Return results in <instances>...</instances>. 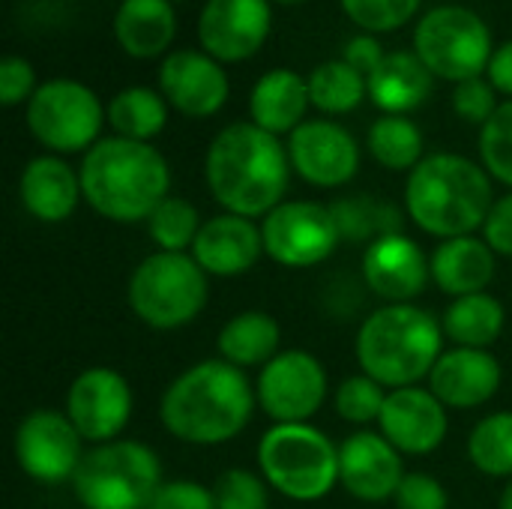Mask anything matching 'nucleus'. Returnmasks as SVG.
<instances>
[{
  "mask_svg": "<svg viewBox=\"0 0 512 509\" xmlns=\"http://www.w3.org/2000/svg\"><path fill=\"white\" fill-rule=\"evenodd\" d=\"M435 75L417 57V51H387L378 69L366 78L369 99L384 114H405L420 108L432 93Z\"/></svg>",
  "mask_w": 512,
  "mask_h": 509,
  "instance_id": "26",
  "label": "nucleus"
},
{
  "mask_svg": "<svg viewBox=\"0 0 512 509\" xmlns=\"http://www.w3.org/2000/svg\"><path fill=\"white\" fill-rule=\"evenodd\" d=\"M396 507L399 509H447L450 498L447 489L441 486V480H435L432 474H405L402 486L396 489Z\"/></svg>",
  "mask_w": 512,
  "mask_h": 509,
  "instance_id": "41",
  "label": "nucleus"
},
{
  "mask_svg": "<svg viewBox=\"0 0 512 509\" xmlns=\"http://www.w3.org/2000/svg\"><path fill=\"white\" fill-rule=\"evenodd\" d=\"M66 417L90 444L117 441L132 417L129 381L108 366L84 369L66 393Z\"/></svg>",
  "mask_w": 512,
  "mask_h": 509,
  "instance_id": "15",
  "label": "nucleus"
},
{
  "mask_svg": "<svg viewBox=\"0 0 512 509\" xmlns=\"http://www.w3.org/2000/svg\"><path fill=\"white\" fill-rule=\"evenodd\" d=\"M36 72L30 66V60L18 57V54H9L0 60V102L6 108L18 105V102H30V96L36 93Z\"/></svg>",
  "mask_w": 512,
  "mask_h": 509,
  "instance_id": "43",
  "label": "nucleus"
},
{
  "mask_svg": "<svg viewBox=\"0 0 512 509\" xmlns=\"http://www.w3.org/2000/svg\"><path fill=\"white\" fill-rule=\"evenodd\" d=\"M171 3H174V0H171Z\"/></svg>",
  "mask_w": 512,
  "mask_h": 509,
  "instance_id": "49",
  "label": "nucleus"
},
{
  "mask_svg": "<svg viewBox=\"0 0 512 509\" xmlns=\"http://www.w3.org/2000/svg\"><path fill=\"white\" fill-rule=\"evenodd\" d=\"M201 219L192 201L180 198V195H168L147 219V234L156 243V252H186L192 249L198 231H201Z\"/></svg>",
  "mask_w": 512,
  "mask_h": 509,
  "instance_id": "35",
  "label": "nucleus"
},
{
  "mask_svg": "<svg viewBox=\"0 0 512 509\" xmlns=\"http://www.w3.org/2000/svg\"><path fill=\"white\" fill-rule=\"evenodd\" d=\"M78 177L84 201L102 219L120 225L147 222L171 189V168L165 156L147 141L120 135L99 138L84 153Z\"/></svg>",
  "mask_w": 512,
  "mask_h": 509,
  "instance_id": "3",
  "label": "nucleus"
},
{
  "mask_svg": "<svg viewBox=\"0 0 512 509\" xmlns=\"http://www.w3.org/2000/svg\"><path fill=\"white\" fill-rule=\"evenodd\" d=\"M258 468L270 489L312 504L339 483V447L309 423H276L258 444Z\"/></svg>",
  "mask_w": 512,
  "mask_h": 509,
  "instance_id": "6",
  "label": "nucleus"
},
{
  "mask_svg": "<svg viewBox=\"0 0 512 509\" xmlns=\"http://www.w3.org/2000/svg\"><path fill=\"white\" fill-rule=\"evenodd\" d=\"M366 147L378 165L390 171H414L423 156V132L405 114H381L366 135Z\"/></svg>",
  "mask_w": 512,
  "mask_h": 509,
  "instance_id": "32",
  "label": "nucleus"
},
{
  "mask_svg": "<svg viewBox=\"0 0 512 509\" xmlns=\"http://www.w3.org/2000/svg\"><path fill=\"white\" fill-rule=\"evenodd\" d=\"M504 369L492 351L483 348H453L444 351L429 375V390L444 408L471 411L486 405L501 387Z\"/></svg>",
  "mask_w": 512,
  "mask_h": 509,
  "instance_id": "21",
  "label": "nucleus"
},
{
  "mask_svg": "<svg viewBox=\"0 0 512 509\" xmlns=\"http://www.w3.org/2000/svg\"><path fill=\"white\" fill-rule=\"evenodd\" d=\"M363 282L372 294L384 297L390 306L417 300L429 279L432 261L405 234H387L363 249Z\"/></svg>",
  "mask_w": 512,
  "mask_h": 509,
  "instance_id": "20",
  "label": "nucleus"
},
{
  "mask_svg": "<svg viewBox=\"0 0 512 509\" xmlns=\"http://www.w3.org/2000/svg\"><path fill=\"white\" fill-rule=\"evenodd\" d=\"M291 168L318 189H336L357 177L360 171V144L336 120L318 117L300 123L288 135Z\"/></svg>",
  "mask_w": 512,
  "mask_h": 509,
  "instance_id": "14",
  "label": "nucleus"
},
{
  "mask_svg": "<svg viewBox=\"0 0 512 509\" xmlns=\"http://www.w3.org/2000/svg\"><path fill=\"white\" fill-rule=\"evenodd\" d=\"M270 3H303V0H270Z\"/></svg>",
  "mask_w": 512,
  "mask_h": 509,
  "instance_id": "48",
  "label": "nucleus"
},
{
  "mask_svg": "<svg viewBox=\"0 0 512 509\" xmlns=\"http://www.w3.org/2000/svg\"><path fill=\"white\" fill-rule=\"evenodd\" d=\"M177 33L171 0H123L114 12V39L132 57H159Z\"/></svg>",
  "mask_w": 512,
  "mask_h": 509,
  "instance_id": "27",
  "label": "nucleus"
},
{
  "mask_svg": "<svg viewBox=\"0 0 512 509\" xmlns=\"http://www.w3.org/2000/svg\"><path fill=\"white\" fill-rule=\"evenodd\" d=\"M108 123L120 138L147 141L168 123V99L150 87H126L108 102Z\"/></svg>",
  "mask_w": 512,
  "mask_h": 509,
  "instance_id": "30",
  "label": "nucleus"
},
{
  "mask_svg": "<svg viewBox=\"0 0 512 509\" xmlns=\"http://www.w3.org/2000/svg\"><path fill=\"white\" fill-rule=\"evenodd\" d=\"M207 306V273L192 252H153L129 276V309L153 330L192 324Z\"/></svg>",
  "mask_w": 512,
  "mask_h": 509,
  "instance_id": "8",
  "label": "nucleus"
},
{
  "mask_svg": "<svg viewBox=\"0 0 512 509\" xmlns=\"http://www.w3.org/2000/svg\"><path fill=\"white\" fill-rule=\"evenodd\" d=\"M270 24V0H207L198 18V39L219 63H240L267 42Z\"/></svg>",
  "mask_w": 512,
  "mask_h": 509,
  "instance_id": "16",
  "label": "nucleus"
},
{
  "mask_svg": "<svg viewBox=\"0 0 512 509\" xmlns=\"http://www.w3.org/2000/svg\"><path fill=\"white\" fill-rule=\"evenodd\" d=\"M483 240L492 246L495 255L512 258V192L492 204L489 219L483 225Z\"/></svg>",
  "mask_w": 512,
  "mask_h": 509,
  "instance_id": "44",
  "label": "nucleus"
},
{
  "mask_svg": "<svg viewBox=\"0 0 512 509\" xmlns=\"http://www.w3.org/2000/svg\"><path fill=\"white\" fill-rule=\"evenodd\" d=\"M264 255L282 267L306 270L327 261L342 243L330 204L321 201H282L261 222Z\"/></svg>",
  "mask_w": 512,
  "mask_h": 509,
  "instance_id": "11",
  "label": "nucleus"
},
{
  "mask_svg": "<svg viewBox=\"0 0 512 509\" xmlns=\"http://www.w3.org/2000/svg\"><path fill=\"white\" fill-rule=\"evenodd\" d=\"M18 195L24 210L48 225L66 222L75 213L78 201L84 198L78 171L66 159L51 153L36 156L24 165L18 180Z\"/></svg>",
  "mask_w": 512,
  "mask_h": 509,
  "instance_id": "23",
  "label": "nucleus"
},
{
  "mask_svg": "<svg viewBox=\"0 0 512 509\" xmlns=\"http://www.w3.org/2000/svg\"><path fill=\"white\" fill-rule=\"evenodd\" d=\"M159 456L141 441H108L84 453L72 492L84 509H147L162 486Z\"/></svg>",
  "mask_w": 512,
  "mask_h": 509,
  "instance_id": "7",
  "label": "nucleus"
},
{
  "mask_svg": "<svg viewBox=\"0 0 512 509\" xmlns=\"http://www.w3.org/2000/svg\"><path fill=\"white\" fill-rule=\"evenodd\" d=\"M309 105V81L294 69L264 72L249 93L252 123L270 135H291L300 123H306Z\"/></svg>",
  "mask_w": 512,
  "mask_h": 509,
  "instance_id": "24",
  "label": "nucleus"
},
{
  "mask_svg": "<svg viewBox=\"0 0 512 509\" xmlns=\"http://www.w3.org/2000/svg\"><path fill=\"white\" fill-rule=\"evenodd\" d=\"M405 480L402 453L381 432H357L339 447V483L342 489L366 504L396 498Z\"/></svg>",
  "mask_w": 512,
  "mask_h": 509,
  "instance_id": "18",
  "label": "nucleus"
},
{
  "mask_svg": "<svg viewBox=\"0 0 512 509\" xmlns=\"http://www.w3.org/2000/svg\"><path fill=\"white\" fill-rule=\"evenodd\" d=\"M432 282L456 297L480 294L495 279V252L483 237H453L441 240L432 252Z\"/></svg>",
  "mask_w": 512,
  "mask_h": 509,
  "instance_id": "25",
  "label": "nucleus"
},
{
  "mask_svg": "<svg viewBox=\"0 0 512 509\" xmlns=\"http://www.w3.org/2000/svg\"><path fill=\"white\" fill-rule=\"evenodd\" d=\"M444 327L414 303L372 312L357 333V363L378 384L399 390L417 387L441 360Z\"/></svg>",
  "mask_w": 512,
  "mask_h": 509,
  "instance_id": "5",
  "label": "nucleus"
},
{
  "mask_svg": "<svg viewBox=\"0 0 512 509\" xmlns=\"http://www.w3.org/2000/svg\"><path fill=\"white\" fill-rule=\"evenodd\" d=\"M267 480L243 471V468H231L216 480V507L219 509H267L270 507V492H267Z\"/></svg>",
  "mask_w": 512,
  "mask_h": 509,
  "instance_id": "39",
  "label": "nucleus"
},
{
  "mask_svg": "<svg viewBox=\"0 0 512 509\" xmlns=\"http://www.w3.org/2000/svg\"><path fill=\"white\" fill-rule=\"evenodd\" d=\"M147 509H219L213 489L195 480H171L162 483Z\"/></svg>",
  "mask_w": 512,
  "mask_h": 509,
  "instance_id": "42",
  "label": "nucleus"
},
{
  "mask_svg": "<svg viewBox=\"0 0 512 509\" xmlns=\"http://www.w3.org/2000/svg\"><path fill=\"white\" fill-rule=\"evenodd\" d=\"M501 509H512V480L504 486V495H501Z\"/></svg>",
  "mask_w": 512,
  "mask_h": 509,
  "instance_id": "47",
  "label": "nucleus"
},
{
  "mask_svg": "<svg viewBox=\"0 0 512 509\" xmlns=\"http://www.w3.org/2000/svg\"><path fill=\"white\" fill-rule=\"evenodd\" d=\"M387 393L390 390L384 384H378L375 378H369L366 372L351 375L336 387V414L345 423H357V426L375 423V420H381Z\"/></svg>",
  "mask_w": 512,
  "mask_h": 509,
  "instance_id": "36",
  "label": "nucleus"
},
{
  "mask_svg": "<svg viewBox=\"0 0 512 509\" xmlns=\"http://www.w3.org/2000/svg\"><path fill=\"white\" fill-rule=\"evenodd\" d=\"M468 459L486 477L512 480V411L483 417L468 438Z\"/></svg>",
  "mask_w": 512,
  "mask_h": 509,
  "instance_id": "34",
  "label": "nucleus"
},
{
  "mask_svg": "<svg viewBox=\"0 0 512 509\" xmlns=\"http://www.w3.org/2000/svg\"><path fill=\"white\" fill-rule=\"evenodd\" d=\"M378 426L399 453L426 456L444 444L450 420L429 387H399L387 393Z\"/></svg>",
  "mask_w": 512,
  "mask_h": 509,
  "instance_id": "19",
  "label": "nucleus"
},
{
  "mask_svg": "<svg viewBox=\"0 0 512 509\" xmlns=\"http://www.w3.org/2000/svg\"><path fill=\"white\" fill-rule=\"evenodd\" d=\"M387 57V51H384V45L375 39V33H360V36H354V39H348V45H345V54H342V60L345 63H351L357 72H363L366 78L378 69V63Z\"/></svg>",
  "mask_w": 512,
  "mask_h": 509,
  "instance_id": "45",
  "label": "nucleus"
},
{
  "mask_svg": "<svg viewBox=\"0 0 512 509\" xmlns=\"http://www.w3.org/2000/svg\"><path fill=\"white\" fill-rule=\"evenodd\" d=\"M291 171L288 147L279 135L264 132L252 120L225 126L204 156L210 195L225 213L246 219L267 216L285 201Z\"/></svg>",
  "mask_w": 512,
  "mask_h": 509,
  "instance_id": "1",
  "label": "nucleus"
},
{
  "mask_svg": "<svg viewBox=\"0 0 512 509\" xmlns=\"http://www.w3.org/2000/svg\"><path fill=\"white\" fill-rule=\"evenodd\" d=\"M423 0H342L345 15L363 33H390L405 27Z\"/></svg>",
  "mask_w": 512,
  "mask_h": 509,
  "instance_id": "38",
  "label": "nucleus"
},
{
  "mask_svg": "<svg viewBox=\"0 0 512 509\" xmlns=\"http://www.w3.org/2000/svg\"><path fill=\"white\" fill-rule=\"evenodd\" d=\"M342 240L348 243H375L387 234H402V213L375 195H348L330 204Z\"/></svg>",
  "mask_w": 512,
  "mask_h": 509,
  "instance_id": "31",
  "label": "nucleus"
},
{
  "mask_svg": "<svg viewBox=\"0 0 512 509\" xmlns=\"http://www.w3.org/2000/svg\"><path fill=\"white\" fill-rule=\"evenodd\" d=\"M480 156L489 177L512 189V99L501 102L495 117L480 129Z\"/></svg>",
  "mask_w": 512,
  "mask_h": 509,
  "instance_id": "37",
  "label": "nucleus"
},
{
  "mask_svg": "<svg viewBox=\"0 0 512 509\" xmlns=\"http://www.w3.org/2000/svg\"><path fill=\"white\" fill-rule=\"evenodd\" d=\"M255 402L258 396L243 369L225 360H201L171 381L159 417L177 441L219 447L249 426Z\"/></svg>",
  "mask_w": 512,
  "mask_h": 509,
  "instance_id": "2",
  "label": "nucleus"
},
{
  "mask_svg": "<svg viewBox=\"0 0 512 509\" xmlns=\"http://www.w3.org/2000/svg\"><path fill=\"white\" fill-rule=\"evenodd\" d=\"M504 324H507V309L489 291L456 297L441 321L444 336L453 339L456 348H483V351H489L501 339Z\"/></svg>",
  "mask_w": 512,
  "mask_h": 509,
  "instance_id": "29",
  "label": "nucleus"
},
{
  "mask_svg": "<svg viewBox=\"0 0 512 509\" xmlns=\"http://www.w3.org/2000/svg\"><path fill=\"white\" fill-rule=\"evenodd\" d=\"M486 72H489V81H492V87H495L498 93L512 96V39L510 42H504V45L492 54Z\"/></svg>",
  "mask_w": 512,
  "mask_h": 509,
  "instance_id": "46",
  "label": "nucleus"
},
{
  "mask_svg": "<svg viewBox=\"0 0 512 509\" xmlns=\"http://www.w3.org/2000/svg\"><path fill=\"white\" fill-rule=\"evenodd\" d=\"M492 204V177L468 156L432 153L408 174V216L432 237H471L486 225Z\"/></svg>",
  "mask_w": 512,
  "mask_h": 509,
  "instance_id": "4",
  "label": "nucleus"
},
{
  "mask_svg": "<svg viewBox=\"0 0 512 509\" xmlns=\"http://www.w3.org/2000/svg\"><path fill=\"white\" fill-rule=\"evenodd\" d=\"M498 108H501L498 90L483 75L480 78H468V81L456 84V90H453V111L462 120H468V123L486 126L495 117Z\"/></svg>",
  "mask_w": 512,
  "mask_h": 509,
  "instance_id": "40",
  "label": "nucleus"
},
{
  "mask_svg": "<svg viewBox=\"0 0 512 509\" xmlns=\"http://www.w3.org/2000/svg\"><path fill=\"white\" fill-rule=\"evenodd\" d=\"M255 396L273 423H306L327 399V372L309 351H279L261 369Z\"/></svg>",
  "mask_w": 512,
  "mask_h": 509,
  "instance_id": "13",
  "label": "nucleus"
},
{
  "mask_svg": "<svg viewBox=\"0 0 512 509\" xmlns=\"http://www.w3.org/2000/svg\"><path fill=\"white\" fill-rule=\"evenodd\" d=\"M279 339L282 330L273 315L249 309L225 321L219 330V354L225 363L237 369H252V366H267L279 354Z\"/></svg>",
  "mask_w": 512,
  "mask_h": 509,
  "instance_id": "28",
  "label": "nucleus"
},
{
  "mask_svg": "<svg viewBox=\"0 0 512 509\" xmlns=\"http://www.w3.org/2000/svg\"><path fill=\"white\" fill-rule=\"evenodd\" d=\"M228 75L207 51H171L159 63V93L186 117H213L228 102Z\"/></svg>",
  "mask_w": 512,
  "mask_h": 509,
  "instance_id": "17",
  "label": "nucleus"
},
{
  "mask_svg": "<svg viewBox=\"0 0 512 509\" xmlns=\"http://www.w3.org/2000/svg\"><path fill=\"white\" fill-rule=\"evenodd\" d=\"M264 255L261 225L246 216L219 213L207 219L192 243V258L207 276L231 279L249 273Z\"/></svg>",
  "mask_w": 512,
  "mask_h": 509,
  "instance_id": "22",
  "label": "nucleus"
},
{
  "mask_svg": "<svg viewBox=\"0 0 512 509\" xmlns=\"http://www.w3.org/2000/svg\"><path fill=\"white\" fill-rule=\"evenodd\" d=\"M105 120L99 96L75 78H51L27 102V129L51 153H87Z\"/></svg>",
  "mask_w": 512,
  "mask_h": 509,
  "instance_id": "10",
  "label": "nucleus"
},
{
  "mask_svg": "<svg viewBox=\"0 0 512 509\" xmlns=\"http://www.w3.org/2000/svg\"><path fill=\"white\" fill-rule=\"evenodd\" d=\"M309 99L318 111L339 117L351 114L369 93L366 75L345 60H324L309 72Z\"/></svg>",
  "mask_w": 512,
  "mask_h": 509,
  "instance_id": "33",
  "label": "nucleus"
},
{
  "mask_svg": "<svg viewBox=\"0 0 512 509\" xmlns=\"http://www.w3.org/2000/svg\"><path fill=\"white\" fill-rule=\"evenodd\" d=\"M414 51L435 78L462 84L480 78L492 60V30L468 6L444 3L429 9L414 27Z\"/></svg>",
  "mask_w": 512,
  "mask_h": 509,
  "instance_id": "9",
  "label": "nucleus"
},
{
  "mask_svg": "<svg viewBox=\"0 0 512 509\" xmlns=\"http://www.w3.org/2000/svg\"><path fill=\"white\" fill-rule=\"evenodd\" d=\"M81 441L84 438L78 435L66 411L39 408V411H30L18 423L12 453H15L18 468L30 480L42 486H60L75 477L84 459Z\"/></svg>",
  "mask_w": 512,
  "mask_h": 509,
  "instance_id": "12",
  "label": "nucleus"
}]
</instances>
